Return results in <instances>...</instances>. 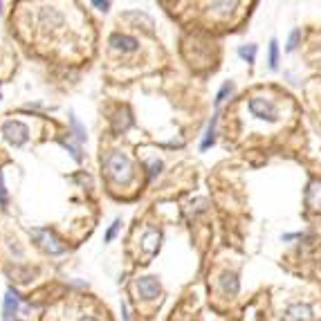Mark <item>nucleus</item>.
I'll return each mask as SVG.
<instances>
[{
  "instance_id": "1",
  "label": "nucleus",
  "mask_w": 321,
  "mask_h": 321,
  "mask_svg": "<svg viewBox=\"0 0 321 321\" xmlns=\"http://www.w3.org/2000/svg\"><path fill=\"white\" fill-rule=\"evenodd\" d=\"M104 171L117 184H128L133 180V162L126 153L122 151H113L104 158Z\"/></svg>"
},
{
  "instance_id": "2",
  "label": "nucleus",
  "mask_w": 321,
  "mask_h": 321,
  "mask_svg": "<svg viewBox=\"0 0 321 321\" xmlns=\"http://www.w3.org/2000/svg\"><path fill=\"white\" fill-rule=\"evenodd\" d=\"M249 113L256 119H263V122H279V110H276L274 101L265 99V97H254L249 99Z\"/></svg>"
},
{
  "instance_id": "3",
  "label": "nucleus",
  "mask_w": 321,
  "mask_h": 321,
  "mask_svg": "<svg viewBox=\"0 0 321 321\" xmlns=\"http://www.w3.org/2000/svg\"><path fill=\"white\" fill-rule=\"evenodd\" d=\"M32 236L36 238V243L41 245L47 254H54V256H56V254H63L65 252V245L61 243V240L56 238L50 229H32Z\"/></svg>"
},
{
  "instance_id": "4",
  "label": "nucleus",
  "mask_w": 321,
  "mask_h": 321,
  "mask_svg": "<svg viewBox=\"0 0 321 321\" xmlns=\"http://www.w3.org/2000/svg\"><path fill=\"white\" fill-rule=\"evenodd\" d=\"M2 135H5V140L9 142V144L14 146H23L25 142L29 140V128L25 126V124L20 122H5V126H2Z\"/></svg>"
},
{
  "instance_id": "5",
  "label": "nucleus",
  "mask_w": 321,
  "mask_h": 321,
  "mask_svg": "<svg viewBox=\"0 0 321 321\" xmlns=\"http://www.w3.org/2000/svg\"><path fill=\"white\" fill-rule=\"evenodd\" d=\"M135 292L140 294L142 299H146V301H153V299L160 297L162 288H160V281L155 279V276H140V279L135 281Z\"/></svg>"
},
{
  "instance_id": "6",
  "label": "nucleus",
  "mask_w": 321,
  "mask_h": 321,
  "mask_svg": "<svg viewBox=\"0 0 321 321\" xmlns=\"http://www.w3.org/2000/svg\"><path fill=\"white\" fill-rule=\"evenodd\" d=\"M312 308L308 303H292L285 308L281 321H312Z\"/></svg>"
},
{
  "instance_id": "7",
  "label": "nucleus",
  "mask_w": 321,
  "mask_h": 321,
  "mask_svg": "<svg viewBox=\"0 0 321 321\" xmlns=\"http://www.w3.org/2000/svg\"><path fill=\"white\" fill-rule=\"evenodd\" d=\"M110 45H113L115 50L124 52V54H131V52H135L137 47H140V43L133 36H128V34H113V36H110Z\"/></svg>"
},
{
  "instance_id": "8",
  "label": "nucleus",
  "mask_w": 321,
  "mask_h": 321,
  "mask_svg": "<svg viewBox=\"0 0 321 321\" xmlns=\"http://www.w3.org/2000/svg\"><path fill=\"white\" fill-rule=\"evenodd\" d=\"M63 25V14L56 9H52V7H45V9L41 11V27L43 29H56Z\"/></svg>"
},
{
  "instance_id": "9",
  "label": "nucleus",
  "mask_w": 321,
  "mask_h": 321,
  "mask_svg": "<svg viewBox=\"0 0 321 321\" xmlns=\"http://www.w3.org/2000/svg\"><path fill=\"white\" fill-rule=\"evenodd\" d=\"M18 308H20V297L14 288L7 290L5 294V321H11L16 315H18Z\"/></svg>"
},
{
  "instance_id": "10",
  "label": "nucleus",
  "mask_w": 321,
  "mask_h": 321,
  "mask_svg": "<svg viewBox=\"0 0 321 321\" xmlns=\"http://www.w3.org/2000/svg\"><path fill=\"white\" fill-rule=\"evenodd\" d=\"M220 290L227 294V297H236L240 290V281H238V274L236 272H225L220 279Z\"/></svg>"
},
{
  "instance_id": "11",
  "label": "nucleus",
  "mask_w": 321,
  "mask_h": 321,
  "mask_svg": "<svg viewBox=\"0 0 321 321\" xmlns=\"http://www.w3.org/2000/svg\"><path fill=\"white\" fill-rule=\"evenodd\" d=\"M160 243H162V234L151 229V231H146L144 238H142V249H144L149 256H153V254L160 249Z\"/></svg>"
},
{
  "instance_id": "12",
  "label": "nucleus",
  "mask_w": 321,
  "mask_h": 321,
  "mask_svg": "<svg viewBox=\"0 0 321 321\" xmlns=\"http://www.w3.org/2000/svg\"><path fill=\"white\" fill-rule=\"evenodd\" d=\"M216 124H218V113L211 117L207 131H204V137H202V142H200V151H207L209 146H213V142H216Z\"/></svg>"
},
{
  "instance_id": "13",
  "label": "nucleus",
  "mask_w": 321,
  "mask_h": 321,
  "mask_svg": "<svg viewBox=\"0 0 321 321\" xmlns=\"http://www.w3.org/2000/svg\"><path fill=\"white\" fill-rule=\"evenodd\" d=\"M306 200L312 209H321V182H312L306 191Z\"/></svg>"
},
{
  "instance_id": "14",
  "label": "nucleus",
  "mask_w": 321,
  "mask_h": 321,
  "mask_svg": "<svg viewBox=\"0 0 321 321\" xmlns=\"http://www.w3.org/2000/svg\"><path fill=\"white\" fill-rule=\"evenodd\" d=\"M70 128H72V135L77 137V142H86V128L81 126V122H79L74 115H70Z\"/></svg>"
},
{
  "instance_id": "15",
  "label": "nucleus",
  "mask_w": 321,
  "mask_h": 321,
  "mask_svg": "<svg viewBox=\"0 0 321 321\" xmlns=\"http://www.w3.org/2000/svg\"><path fill=\"white\" fill-rule=\"evenodd\" d=\"M238 56H240V59H245L247 63H254V61H256V45H243V47H238Z\"/></svg>"
},
{
  "instance_id": "16",
  "label": "nucleus",
  "mask_w": 321,
  "mask_h": 321,
  "mask_svg": "<svg viewBox=\"0 0 321 321\" xmlns=\"http://www.w3.org/2000/svg\"><path fill=\"white\" fill-rule=\"evenodd\" d=\"M126 18H128V20H137V23L142 20V23L146 25V29H153V20H151L146 14H140V11H128Z\"/></svg>"
},
{
  "instance_id": "17",
  "label": "nucleus",
  "mask_w": 321,
  "mask_h": 321,
  "mask_svg": "<svg viewBox=\"0 0 321 321\" xmlns=\"http://www.w3.org/2000/svg\"><path fill=\"white\" fill-rule=\"evenodd\" d=\"M276 65H279V43L272 38L270 41V68L276 70Z\"/></svg>"
},
{
  "instance_id": "18",
  "label": "nucleus",
  "mask_w": 321,
  "mask_h": 321,
  "mask_svg": "<svg viewBox=\"0 0 321 321\" xmlns=\"http://www.w3.org/2000/svg\"><path fill=\"white\" fill-rule=\"evenodd\" d=\"M231 92H234V83H231V81H227L225 86L220 88V92H218V95H216V106H220L222 101H225L227 97L231 95Z\"/></svg>"
},
{
  "instance_id": "19",
  "label": "nucleus",
  "mask_w": 321,
  "mask_h": 321,
  "mask_svg": "<svg viewBox=\"0 0 321 321\" xmlns=\"http://www.w3.org/2000/svg\"><path fill=\"white\" fill-rule=\"evenodd\" d=\"M61 146H65V149H68L70 153H72V158L77 160V162H81V160H83V155H81V149H79V146H74L72 142H68V140H61Z\"/></svg>"
},
{
  "instance_id": "20",
  "label": "nucleus",
  "mask_w": 321,
  "mask_h": 321,
  "mask_svg": "<svg viewBox=\"0 0 321 321\" xmlns=\"http://www.w3.org/2000/svg\"><path fill=\"white\" fill-rule=\"evenodd\" d=\"M162 166H164V164H162V160H158V158H153V160H151V162H149V177H151V180H153L155 175H160V171H162Z\"/></svg>"
},
{
  "instance_id": "21",
  "label": "nucleus",
  "mask_w": 321,
  "mask_h": 321,
  "mask_svg": "<svg viewBox=\"0 0 321 321\" xmlns=\"http://www.w3.org/2000/svg\"><path fill=\"white\" fill-rule=\"evenodd\" d=\"M9 202V195H7V186H5V175L0 171V207H7Z\"/></svg>"
},
{
  "instance_id": "22",
  "label": "nucleus",
  "mask_w": 321,
  "mask_h": 321,
  "mask_svg": "<svg viewBox=\"0 0 321 321\" xmlns=\"http://www.w3.org/2000/svg\"><path fill=\"white\" fill-rule=\"evenodd\" d=\"M119 227H122V220H119V218H117V220H115V222H113V225H110V227H108V231H106V236H104V240H106V243H110V240H113V238H115V236H117V231H119Z\"/></svg>"
},
{
  "instance_id": "23",
  "label": "nucleus",
  "mask_w": 321,
  "mask_h": 321,
  "mask_svg": "<svg viewBox=\"0 0 321 321\" xmlns=\"http://www.w3.org/2000/svg\"><path fill=\"white\" fill-rule=\"evenodd\" d=\"M299 38H301V29H294V32L290 34V38H288V52L297 50V45H299Z\"/></svg>"
},
{
  "instance_id": "24",
  "label": "nucleus",
  "mask_w": 321,
  "mask_h": 321,
  "mask_svg": "<svg viewBox=\"0 0 321 321\" xmlns=\"http://www.w3.org/2000/svg\"><path fill=\"white\" fill-rule=\"evenodd\" d=\"M231 7H236V2H211L209 9H216V11H229Z\"/></svg>"
},
{
  "instance_id": "25",
  "label": "nucleus",
  "mask_w": 321,
  "mask_h": 321,
  "mask_svg": "<svg viewBox=\"0 0 321 321\" xmlns=\"http://www.w3.org/2000/svg\"><path fill=\"white\" fill-rule=\"evenodd\" d=\"M92 5H95V7H99L101 11H108V7H110L108 2H101V0H95V2H92Z\"/></svg>"
},
{
  "instance_id": "26",
  "label": "nucleus",
  "mask_w": 321,
  "mask_h": 321,
  "mask_svg": "<svg viewBox=\"0 0 321 321\" xmlns=\"http://www.w3.org/2000/svg\"><path fill=\"white\" fill-rule=\"evenodd\" d=\"M81 321H99V319H95V317H83Z\"/></svg>"
},
{
  "instance_id": "27",
  "label": "nucleus",
  "mask_w": 321,
  "mask_h": 321,
  "mask_svg": "<svg viewBox=\"0 0 321 321\" xmlns=\"http://www.w3.org/2000/svg\"><path fill=\"white\" fill-rule=\"evenodd\" d=\"M0 7H2V5H0Z\"/></svg>"
}]
</instances>
